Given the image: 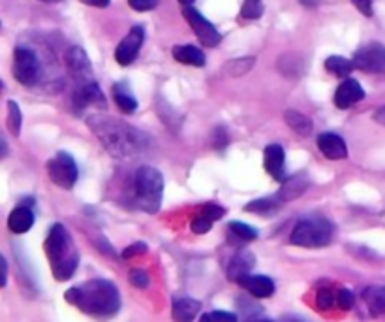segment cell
Returning <instances> with one entry per match:
<instances>
[{
    "mask_svg": "<svg viewBox=\"0 0 385 322\" xmlns=\"http://www.w3.org/2000/svg\"><path fill=\"white\" fill-rule=\"evenodd\" d=\"M45 2H48V0H45Z\"/></svg>",
    "mask_w": 385,
    "mask_h": 322,
    "instance_id": "bcb514c9",
    "label": "cell"
},
{
    "mask_svg": "<svg viewBox=\"0 0 385 322\" xmlns=\"http://www.w3.org/2000/svg\"><path fill=\"white\" fill-rule=\"evenodd\" d=\"M113 98L115 104H117L124 113H133V111L138 110V100H136V97L130 92V89L124 87V83H117V85L113 87Z\"/></svg>",
    "mask_w": 385,
    "mask_h": 322,
    "instance_id": "cb8c5ba5",
    "label": "cell"
},
{
    "mask_svg": "<svg viewBox=\"0 0 385 322\" xmlns=\"http://www.w3.org/2000/svg\"><path fill=\"white\" fill-rule=\"evenodd\" d=\"M354 66L367 74H384L385 72V46L378 42L367 43L355 51Z\"/></svg>",
    "mask_w": 385,
    "mask_h": 322,
    "instance_id": "9c48e42d",
    "label": "cell"
},
{
    "mask_svg": "<svg viewBox=\"0 0 385 322\" xmlns=\"http://www.w3.org/2000/svg\"><path fill=\"white\" fill-rule=\"evenodd\" d=\"M128 281L132 283L133 286H138V288H147L151 279H149V275L141 272V270H130V274H128Z\"/></svg>",
    "mask_w": 385,
    "mask_h": 322,
    "instance_id": "836d02e7",
    "label": "cell"
},
{
    "mask_svg": "<svg viewBox=\"0 0 385 322\" xmlns=\"http://www.w3.org/2000/svg\"><path fill=\"white\" fill-rule=\"evenodd\" d=\"M318 147L321 155L325 158H331V160H342L348 157V147L346 141L333 132H324L318 136Z\"/></svg>",
    "mask_w": 385,
    "mask_h": 322,
    "instance_id": "9a60e30c",
    "label": "cell"
},
{
    "mask_svg": "<svg viewBox=\"0 0 385 322\" xmlns=\"http://www.w3.org/2000/svg\"><path fill=\"white\" fill-rule=\"evenodd\" d=\"M363 302L367 304L370 315H385V286H368L363 290Z\"/></svg>",
    "mask_w": 385,
    "mask_h": 322,
    "instance_id": "7402d4cb",
    "label": "cell"
},
{
    "mask_svg": "<svg viewBox=\"0 0 385 322\" xmlns=\"http://www.w3.org/2000/svg\"><path fill=\"white\" fill-rule=\"evenodd\" d=\"M374 121L379 122V125H384L385 127V106L384 108H379V110L374 113Z\"/></svg>",
    "mask_w": 385,
    "mask_h": 322,
    "instance_id": "b9f144b4",
    "label": "cell"
},
{
    "mask_svg": "<svg viewBox=\"0 0 385 322\" xmlns=\"http://www.w3.org/2000/svg\"><path fill=\"white\" fill-rule=\"evenodd\" d=\"M128 4L136 12H151L158 6V0H128Z\"/></svg>",
    "mask_w": 385,
    "mask_h": 322,
    "instance_id": "d590c367",
    "label": "cell"
},
{
    "mask_svg": "<svg viewBox=\"0 0 385 322\" xmlns=\"http://www.w3.org/2000/svg\"><path fill=\"white\" fill-rule=\"evenodd\" d=\"M2 91H4V83H2V79H0V94H2Z\"/></svg>",
    "mask_w": 385,
    "mask_h": 322,
    "instance_id": "f6af8a7d",
    "label": "cell"
},
{
    "mask_svg": "<svg viewBox=\"0 0 385 322\" xmlns=\"http://www.w3.org/2000/svg\"><path fill=\"white\" fill-rule=\"evenodd\" d=\"M201 211L207 213V215H209L212 220H218V219H222L224 213H226V209L218 206V204H205Z\"/></svg>",
    "mask_w": 385,
    "mask_h": 322,
    "instance_id": "8d00e7d4",
    "label": "cell"
},
{
    "mask_svg": "<svg viewBox=\"0 0 385 322\" xmlns=\"http://www.w3.org/2000/svg\"><path fill=\"white\" fill-rule=\"evenodd\" d=\"M182 15L190 24V29L194 31V34L198 36V40L203 43L205 48H217L222 36H220V32L217 31V27L209 21V19H205L201 13L192 6H184L182 10Z\"/></svg>",
    "mask_w": 385,
    "mask_h": 322,
    "instance_id": "ba28073f",
    "label": "cell"
},
{
    "mask_svg": "<svg viewBox=\"0 0 385 322\" xmlns=\"http://www.w3.org/2000/svg\"><path fill=\"white\" fill-rule=\"evenodd\" d=\"M363 98H365V91H363L361 83L351 78H344L335 92V106L338 110H348L354 104L361 102Z\"/></svg>",
    "mask_w": 385,
    "mask_h": 322,
    "instance_id": "4fadbf2b",
    "label": "cell"
},
{
    "mask_svg": "<svg viewBox=\"0 0 385 322\" xmlns=\"http://www.w3.org/2000/svg\"><path fill=\"white\" fill-rule=\"evenodd\" d=\"M68 304L75 305L85 315L111 316L121 309L119 288L106 279H92L66 292Z\"/></svg>",
    "mask_w": 385,
    "mask_h": 322,
    "instance_id": "7a4b0ae2",
    "label": "cell"
},
{
    "mask_svg": "<svg viewBox=\"0 0 385 322\" xmlns=\"http://www.w3.org/2000/svg\"><path fill=\"white\" fill-rule=\"evenodd\" d=\"M8 283V262L4 256L0 255V288L6 286Z\"/></svg>",
    "mask_w": 385,
    "mask_h": 322,
    "instance_id": "ab89813d",
    "label": "cell"
},
{
    "mask_svg": "<svg viewBox=\"0 0 385 322\" xmlns=\"http://www.w3.org/2000/svg\"><path fill=\"white\" fill-rule=\"evenodd\" d=\"M179 2H181L182 6H192V2H194V0H179Z\"/></svg>",
    "mask_w": 385,
    "mask_h": 322,
    "instance_id": "ee69618b",
    "label": "cell"
},
{
    "mask_svg": "<svg viewBox=\"0 0 385 322\" xmlns=\"http://www.w3.org/2000/svg\"><path fill=\"white\" fill-rule=\"evenodd\" d=\"M335 300H337V296H335V292L331 288H319L318 296H316V305H318V309L327 311L331 309Z\"/></svg>",
    "mask_w": 385,
    "mask_h": 322,
    "instance_id": "1f68e13d",
    "label": "cell"
},
{
    "mask_svg": "<svg viewBox=\"0 0 385 322\" xmlns=\"http://www.w3.org/2000/svg\"><path fill=\"white\" fill-rule=\"evenodd\" d=\"M351 4H354L363 15H367V18L372 15V0H351Z\"/></svg>",
    "mask_w": 385,
    "mask_h": 322,
    "instance_id": "f35d334b",
    "label": "cell"
},
{
    "mask_svg": "<svg viewBox=\"0 0 385 322\" xmlns=\"http://www.w3.org/2000/svg\"><path fill=\"white\" fill-rule=\"evenodd\" d=\"M8 155V144L4 140V136L0 134V158H4Z\"/></svg>",
    "mask_w": 385,
    "mask_h": 322,
    "instance_id": "7bdbcfd3",
    "label": "cell"
},
{
    "mask_svg": "<svg viewBox=\"0 0 385 322\" xmlns=\"http://www.w3.org/2000/svg\"><path fill=\"white\" fill-rule=\"evenodd\" d=\"M280 206H282V202L278 200L277 196H275V198H259V200L250 202V204L245 207V211L259 213V215H273Z\"/></svg>",
    "mask_w": 385,
    "mask_h": 322,
    "instance_id": "4316f807",
    "label": "cell"
},
{
    "mask_svg": "<svg viewBox=\"0 0 385 322\" xmlns=\"http://www.w3.org/2000/svg\"><path fill=\"white\" fill-rule=\"evenodd\" d=\"M354 61H348V59H344V57L333 55L329 57L327 61H325V70L333 76H337V78H348L349 74L354 72Z\"/></svg>",
    "mask_w": 385,
    "mask_h": 322,
    "instance_id": "d4e9b609",
    "label": "cell"
},
{
    "mask_svg": "<svg viewBox=\"0 0 385 322\" xmlns=\"http://www.w3.org/2000/svg\"><path fill=\"white\" fill-rule=\"evenodd\" d=\"M6 125L8 130L17 138L19 134H21V127H23V113H21V108H19L15 100H8Z\"/></svg>",
    "mask_w": 385,
    "mask_h": 322,
    "instance_id": "83f0119b",
    "label": "cell"
},
{
    "mask_svg": "<svg viewBox=\"0 0 385 322\" xmlns=\"http://www.w3.org/2000/svg\"><path fill=\"white\" fill-rule=\"evenodd\" d=\"M13 78L24 87L36 85L40 79V61L36 53L29 48H17L13 51Z\"/></svg>",
    "mask_w": 385,
    "mask_h": 322,
    "instance_id": "52a82bcc",
    "label": "cell"
},
{
    "mask_svg": "<svg viewBox=\"0 0 385 322\" xmlns=\"http://www.w3.org/2000/svg\"><path fill=\"white\" fill-rule=\"evenodd\" d=\"M49 179L64 190H72L79 179V170L70 153L59 151L48 162Z\"/></svg>",
    "mask_w": 385,
    "mask_h": 322,
    "instance_id": "8992f818",
    "label": "cell"
},
{
    "mask_svg": "<svg viewBox=\"0 0 385 322\" xmlns=\"http://www.w3.org/2000/svg\"><path fill=\"white\" fill-rule=\"evenodd\" d=\"M145 251H147V245L145 244H133L130 245V247H126V249L122 251V258H132V256H138V255H143Z\"/></svg>",
    "mask_w": 385,
    "mask_h": 322,
    "instance_id": "74e56055",
    "label": "cell"
},
{
    "mask_svg": "<svg viewBox=\"0 0 385 322\" xmlns=\"http://www.w3.org/2000/svg\"><path fill=\"white\" fill-rule=\"evenodd\" d=\"M333 234L335 228L327 219L324 217H308V219H301L291 230L289 241L299 247H325L333 241Z\"/></svg>",
    "mask_w": 385,
    "mask_h": 322,
    "instance_id": "5b68a950",
    "label": "cell"
},
{
    "mask_svg": "<svg viewBox=\"0 0 385 322\" xmlns=\"http://www.w3.org/2000/svg\"><path fill=\"white\" fill-rule=\"evenodd\" d=\"M72 104L75 111L81 113L87 108H106V98H103V92L100 91L96 81L91 79V81L78 83L72 94Z\"/></svg>",
    "mask_w": 385,
    "mask_h": 322,
    "instance_id": "8fae6325",
    "label": "cell"
},
{
    "mask_svg": "<svg viewBox=\"0 0 385 322\" xmlns=\"http://www.w3.org/2000/svg\"><path fill=\"white\" fill-rule=\"evenodd\" d=\"M237 283L245 288V290L254 296V298H271L275 294V283H273L271 277L267 275H241Z\"/></svg>",
    "mask_w": 385,
    "mask_h": 322,
    "instance_id": "5bb4252c",
    "label": "cell"
},
{
    "mask_svg": "<svg viewBox=\"0 0 385 322\" xmlns=\"http://www.w3.org/2000/svg\"><path fill=\"white\" fill-rule=\"evenodd\" d=\"M228 228L231 236H235L237 239H242V241H252V239L258 237V230H256V228L245 225V223H239V220L229 223Z\"/></svg>",
    "mask_w": 385,
    "mask_h": 322,
    "instance_id": "f1b7e54d",
    "label": "cell"
},
{
    "mask_svg": "<svg viewBox=\"0 0 385 322\" xmlns=\"http://www.w3.org/2000/svg\"><path fill=\"white\" fill-rule=\"evenodd\" d=\"M34 226V211L31 206L17 204V207L8 217V228L13 234H24Z\"/></svg>",
    "mask_w": 385,
    "mask_h": 322,
    "instance_id": "e0dca14e",
    "label": "cell"
},
{
    "mask_svg": "<svg viewBox=\"0 0 385 322\" xmlns=\"http://www.w3.org/2000/svg\"><path fill=\"white\" fill-rule=\"evenodd\" d=\"M145 40V29L141 24H136L130 29L126 36L122 38V42L117 46L115 49V61L122 64V66H128L132 64L139 55V49L143 46Z\"/></svg>",
    "mask_w": 385,
    "mask_h": 322,
    "instance_id": "30bf717a",
    "label": "cell"
},
{
    "mask_svg": "<svg viewBox=\"0 0 385 322\" xmlns=\"http://www.w3.org/2000/svg\"><path fill=\"white\" fill-rule=\"evenodd\" d=\"M337 302H338V305H340V309H344V311L351 309V307H354V304H355L354 292L348 290V288H342V290H338Z\"/></svg>",
    "mask_w": 385,
    "mask_h": 322,
    "instance_id": "e575fe53",
    "label": "cell"
},
{
    "mask_svg": "<svg viewBox=\"0 0 385 322\" xmlns=\"http://www.w3.org/2000/svg\"><path fill=\"white\" fill-rule=\"evenodd\" d=\"M87 125L103 149L119 160L139 157L152 147L151 136L121 119L109 115H91L87 119Z\"/></svg>",
    "mask_w": 385,
    "mask_h": 322,
    "instance_id": "6da1fadb",
    "label": "cell"
},
{
    "mask_svg": "<svg viewBox=\"0 0 385 322\" xmlns=\"http://www.w3.org/2000/svg\"><path fill=\"white\" fill-rule=\"evenodd\" d=\"M308 187H310L308 177L295 176L291 177V179H288V181H284L282 189H280V192L277 195V198L282 202V204H286V202H291L295 200V198H299Z\"/></svg>",
    "mask_w": 385,
    "mask_h": 322,
    "instance_id": "ffe728a7",
    "label": "cell"
},
{
    "mask_svg": "<svg viewBox=\"0 0 385 322\" xmlns=\"http://www.w3.org/2000/svg\"><path fill=\"white\" fill-rule=\"evenodd\" d=\"M171 311H173L175 321H194L201 311V304L198 300L187 298V296H175Z\"/></svg>",
    "mask_w": 385,
    "mask_h": 322,
    "instance_id": "ac0fdd59",
    "label": "cell"
},
{
    "mask_svg": "<svg viewBox=\"0 0 385 322\" xmlns=\"http://www.w3.org/2000/svg\"><path fill=\"white\" fill-rule=\"evenodd\" d=\"M64 62H66V68L70 76H72L78 83L81 81H91L92 79V64L89 61V57L85 53L83 48L79 46H73L66 51L64 55Z\"/></svg>",
    "mask_w": 385,
    "mask_h": 322,
    "instance_id": "7c38bea8",
    "label": "cell"
},
{
    "mask_svg": "<svg viewBox=\"0 0 385 322\" xmlns=\"http://www.w3.org/2000/svg\"><path fill=\"white\" fill-rule=\"evenodd\" d=\"M212 225H215V220L207 213L201 211L199 215L194 217L192 223H190V228H192L194 234H207L212 228Z\"/></svg>",
    "mask_w": 385,
    "mask_h": 322,
    "instance_id": "4dcf8cb0",
    "label": "cell"
},
{
    "mask_svg": "<svg viewBox=\"0 0 385 322\" xmlns=\"http://www.w3.org/2000/svg\"><path fill=\"white\" fill-rule=\"evenodd\" d=\"M133 190L138 206L147 213L160 209L164 196V176L154 166H141L133 176Z\"/></svg>",
    "mask_w": 385,
    "mask_h": 322,
    "instance_id": "277c9868",
    "label": "cell"
},
{
    "mask_svg": "<svg viewBox=\"0 0 385 322\" xmlns=\"http://www.w3.org/2000/svg\"><path fill=\"white\" fill-rule=\"evenodd\" d=\"M83 4H89V6L94 8H108L111 0H81Z\"/></svg>",
    "mask_w": 385,
    "mask_h": 322,
    "instance_id": "60d3db41",
    "label": "cell"
},
{
    "mask_svg": "<svg viewBox=\"0 0 385 322\" xmlns=\"http://www.w3.org/2000/svg\"><path fill=\"white\" fill-rule=\"evenodd\" d=\"M284 121L288 122V127L293 130V132H297L299 136H310L314 130L312 127V121L308 119L307 115H303L301 111H295V110H288L284 111Z\"/></svg>",
    "mask_w": 385,
    "mask_h": 322,
    "instance_id": "603a6c76",
    "label": "cell"
},
{
    "mask_svg": "<svg viewBox=\"0 0 385 322\" xmlns=\"http://www.w3.org/2000/svg\"><path fill=\"white\" fill-rule=\"evenodd\" d=\"M201 321L203 322H235L237 321V315L233 313H228V311H211V313H205L201 315Z\"/></svg>",
    "mask_w": 385,
    "mask_h": 322,
    "instance_id": "d6a6232c",
    "label": "cell"
},
{
    "mask_svg": "<svg viewBox=\"0 0 385 322\" xmlns=\"http://www.w3.org/2000/svg\"><path fill=\"white\" fill-rule=\"evenodd\" d=\"M256 64V59L254 57H242V59H233V61H228L224 64V72L228 76H233V78H239V76H245L254 68Z\"/></svg>",
    "mask_w": 385,
    "mask_h": 322,
    "instance_id": "484cf974",
    "label": "cell"
},
{
    "mask_svg": "<svg viewBox=\"0 0 385 322\" xmlns=\"http://www.w3.org/2000/svg\"><path fill=\"white\" fill-rule=\"evenodd\" d=\"M254 264H256V258H254V255L250 251H239V253L231 258V262H229L228 266L229 281H235V283H237V279H239L241 275L250 274V270H252Z\"/></svg>",
    "mask_w": 385,
    "mask_h": 322,
    "instance_id": "d6986e66",
    "label": "cell"
},
{
    "mask_svg": "<svg viewBox=\"0 0 385 322\" xmlns=\"http://www.w3.org/2000/svg\"><path fill=\"white\" fill-rule=\"evenodd\" d=\"M284 160H286V153H284L282 146L278 144H271L265 147L263 151V166L265 170L269 172V176H273L277 181H284L286 174H284Z\"/></svg>",
    "mask_w": 385,
    "mask_h": 322,
    "instance_id": "2e32d148",
    "label": "cell"
},
{
    "mask_svg": "<svg viewBox=\"0 0 385 322\" xmlns=\"http://www.w3.org/2000/svg\"><path fill=\"white\" fill-rule=\"evenodd\" d=\"M45 255H48L49 266L57 281L72 279L79 266L78 247L73 244L70 232L64 225H53L49 230L45 244H43Z\"/></svg>",
    "mask_w": 385,
    "mask_h": 322,
    "instance_id": "3957f363",
    "label": "cell"
},
{
    "mask_svg": "<svg viewBox=\"0 0 385 322\" xmlns=\"http://www.w3.org/2000/svg\"><path fill=\"white\" fill-rule=\"evenodd\" d=\"M263 15V2L261 0H245L241 8L242 19H259Z\"/></svg>",
    "mask_w": 385,
    "mask_h": 322,
    "instance_id": "f546056e",
    "label": "cell"
},
{
    "mask_svg": "<svg viewBox=\"0 0 385 322\" xmlns=\"http://www.w3.org/2000/svg\"><path fill=\"white\" fill-rule=\"evenodd\" d=\"M173 59L181 64H188V66H203L205 64V53L196 46H175L171 49Z\"/></svg>",
    "mask_w": 385,
    "mask_h": 322,
    "instance_id": "44dd1931",
    "label": "cell"
}]
</instances>
